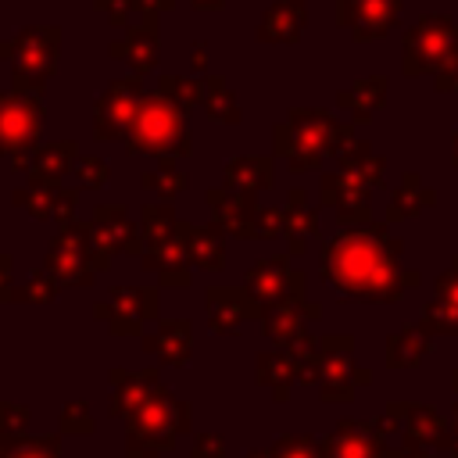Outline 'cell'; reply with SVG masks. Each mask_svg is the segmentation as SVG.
Here are the masks:
<instances>
[{
    "label": "cell",
    "instance_id": "6da1fadb",
    "mask_svg": "<svg viewBox=\"0 0 458 458\" xmlns=\"http://www.w3.org/2000/svg\"><path fill=\"white\" fill-rule=\"evenodd\" d=\"M404 240L386 229V222L347 225L322 240L318 272L344 297L361 304H397L411 286H419V268L401 265Z\"/></svg>",
    "mask_w": 458,
    "mask_h": 458
},
{
    "label": "cell",
    "instance_id": "7a4b0ae2",
    "mask_svg": "<svg viewBox=\"0 0 458 458\" xmlns=\"http://www.w3.org/2000/svg\"><path fill=\"white\" fill-rule=\"evenodd\" d=\"M354 136V122H336L322 107H290L286 118L272 129V150L286 161L290 172L322 168L326 157H336Z\"/></svg>",
    "mask_w": 458,
    "mask_h": 458
},
{
    "label": "cell",
    "instance_id": "3957f363",
    "mask_svg": "<svg viewBox=\"0 0 458 458\" xmlns=\"http://www.w3.org/2000/svg\"><path fill=\"white\" fill-rule=\"evenodd\" d=\"M129 154H147V157H190L193 154V136H190V111H182L175 100L165 93H147L140 104V114L122 140Z\"/></svg>",
    "mask_w": 458,
    "mask_h": 458
},
{
    "label": "cell",
    "instance_id": "277c9868",
    "mask_svg": "<svg viewBox=\"0 0 458 458\" xmlns=\"http://www.w3.org/2000/svg\"><path fill=\"white\" fill-rule=\"evenodd\" d=\"M4 61L11 64V89L43 93L61 61L57 25H25L4 43Z\"/></svg>",
    "mask_w": 458,
    "mask_h": 458
},
{
    "label": "cell",
    "instance_id": "5b68a950",
    "mask_svg": "<svg viewBox=\"0 0 458 458\" xmlns=\"http://www.w3.org/2000/svg\"><path fill=\"white\" fill-rule=\"evenodd\" d=\"M404 75H440L458 68V21L447 14H426L401 39Z\"/></svg>",
    "mask_w": 458,
    "mask_h": 458
},
{
    "label": "cell",
    "instance_id": "8992f818",
    "mask_svg": "<svg viewBox=\"0 0 458 458\" xmlns=\"http://www.w3.org/2000/svg\"><path fill=\"white\" fill-rule=\"evenodd\" d=\"M47 122L43 93H21V89H0V157L11 161V168L25 172L32 150L39 147Z\"/></svg>",
    "mask_w": 458,
    "mask_h": 458
},
{
    "label": "cell",
    "instance_id": "52a82bcc",
    "mask_svg": "<svg viewBox=\"0 0 458 458\" xmlns=\"http://www.w3.org/2000/svg\"><path fill=\"white\" fill-rule=\"evenodd\" d=\"M190 419H193V404L161 386L147 404H140L122 422H125V440L147 444V447H157L161 454H168V451H175L179 437L190 429Z\"/></svg>",
    "mask_w": 458,
    "mask_h": 458
},
{
    "label": "cell",
    "instance_id": "ba28073f",
    "mask_svg": "<svg viewBox=\"0 0 458 458\" xmlns=\"http://www.w3.org/2000/svg\"><path fill=\"white\" fill-rule=\"evenodd\" d=\"M401 433V415L386 408L372 419H340L333 433L322 437L326 458H397L390 437Z\"/></svg>",
    "mask_w": 458,
    "mask_h": 458
},
{
    "label": "cell",
    "instance_id": "9c48e42d",
    "mask_svg": "<svg viewBox=\"0 0 458 458\" xmlns=\"http://www.w3.org/2000/svg\"><path fill=\"white\" fill-rule=\"evenodd\" d=\"M114 254H143V229L122 204H97L89 218V258L97 272L111 268Z\"/></svg>",
    "mask_w": 458,
    "mask_h": 458
},
{
    "label": "cell",
    "instance_id": "30bf717a",
    "mask_svg": "<svg viewBox=\"0 0 458 458\" xmlns=\"http://www.w3.org/2000/svg\"><path fill=\"white\" fill-rule=\"evenodd\" d=\"M43 268L64 286L72 290H89L93 279H97V268H93V258H89V222H68L57 229V236L50 240L47 247V258H43Z\"/></svg>",
    "mask_w": 458,
    "mask_h": 458
},
{
    "label": "cell",
    "instance_id": "8fae6325",
    "mask_svg": "<svg viewBox=\"0 0 458 458\" xmlns=\"http://www.w3.org/2000/svg\"><path fill=\"white\" fill-rule=\"evenodd\" d=\"M147 89H143V79L140 75H122V79H111L107 89L97 97L93 104V140L107 143V140H125L136 114H140V104H143Z\"/></svg>",
    "mask_w": 458,
    "mask_h": 458
},
{
    "label": "cell",
    "instance_id": "7c38bea8",
    "mask_svg": "<svg viewBox=\"0 0 458 458\" xmlns=\"http://www.w3.org/2000/svg\"><path fill=\"white\" fill-rule=\"evenodd\" d=\"M161 297L154 286H114L107 301L93 304V318L107 322L111 336H143L147 322H157Z\"/></svg>",
    "mask_w": 458,
    "mask_h": 458
},
{
    "label": "cell",
    "instance_id": "4fadbf2b",
    "mask_svg": "<svg viewBox=\"0 0 458 458\" xmlns=\"http://www.w3.org/2000/svg\"><path fill=\"white\" fill-rule=\"evenodd\" d=\"M318 397L326 404L354 401L358 365H354V336L351 333H322L318 336Z\"/></svg>",
    "mask_w": 458,
    "mask_h": 458
},
{
    "label": "cell",
    "instance_id": "5bb4252c",
    "mask_svg": "<svg viewBox=\"0 0 458 458\" xmlns=\"http://www.w3.org/2000/svg\"><path fill=\"white\" fill-rule=\"evenodd\" d=\"M243 286L261 308L265 304H304L308 301V276L290 265V254L254 261L247 268Z\"/></svg>",
    "mask_w": 458,
    "mask_h": 458
},
{
    "label": "cell",
    "instance_id": "9a60e30c",
    "mask_svg": "<svg viewBox=\"0 0 458 458\" xmlns=\"http://www.w3.org/2000/svg\"><path fill=\"white\" fill-rule=\"evenodd\" d=\"M390 408L401 415V440L408 447H433L444 451L447 458H458V433L451 419H444L437 408L415 401H394Z\"/></svg>",
    "mask_w": 458,
    "mask_h": 458
},
{
    "label": "cell",
    "instance_id": "2e32d148",
    "mask_svg": "<svg viewBox=\"0 0 458 458\" xmlns=\"http://www.w3.org/2000/svg\"><path fill=\"white\" fill-rule=\"evenodd\" d=\"M404 0H336V25L351 32L354 43L383 39L401 21Z\"/></svg>",
    "mask_w": 458,
    "mask_h": 458
},
{
    "label": "cell",
    "instance_id": "e0dca14e",
    "mask_svg": "<svg viewBox=\"0 0 458 458\" xmlns=\"http://www.w3.org/2000/svg\"><path fill=\"white\" fill-rule=\"evenodd\" d=\"M318 318H322V304L308 297L304 304H265L258 322H261V333L276 347L297 351V347H304V344L315 340L308 333V322H318Z\"/></svg>",
    "mask_w": 458,
    "mask_h": 458
},
{
    "label": "cell",
    "instance_id": "ac0fdd59",
    "mask_svg": "<svg viewBox=\"0 0 458 458\" xmlns=\"http://www.w3.org/2000/svg\"><path fill=\"white\" fill-rule=\"evenodd\" d=\"M107 57L111 61H125L129 72L140 75V79L157 72V61H161V25H157V14H143V21L129 25L125 36L107 47Z\"/></svg>",
    "mask_w": 458,
    "mask_h": 458
},
{
    "label": "cell",
    "instance_id": "d6986e66",
    "mask_svg": "<svg viewBox=\"0 0 458 458\" xmlns=\"http://www.w3.org/2000/svg\"><path fill=\"white\" fill-rule=\"evenodd\" d=\"M11 204L29 211L36 222H57L68 225L75 222V208H79V186H47V182H25L18 190H11Z\"/></svg>",
    "mask_w": 458,
    "mask_h": 458
},
{
    "label": "cell",
    "instance_id": "ffe728a7",
    "mask_svg": "<svg viewBox=\"0 0 458 458\" xmlns=\"http://www.w3.org/2000/svg\"><path fill=\"white\" fill-rule=\"evenodd\" d=\"M204 311H208L211 333H218V336H233L250 318H261V304L247 293V286H208Z\"/></svg>",
    "mask_w": 458,
    "mask_h": 458
},
{
    "label": "cell",
    "instance_id": "44dd1931",
    "mask_svg": "<svg viewBox=\"0 0 458 458\" xmlns=\"http://www.w3.org/2000/svg\"><path fill=\"white\" fill-rule=\"evenodd\" d=\"M211 222L222 225L225 233L240 236V240H258V211L261 204L254 200V193L243 190H229V186H211L204 193Z\"/></svg>",
    "mask_w": 458,
    "mask_h": 458
},
{
    "label": "cell",
    "instance_id": "7402d4cb",
    "mask_svg": "<svg viewBox=\"0 0 458 458\" xmlns=\"http://www.w3.org/2000/svg\"><path fill=\"white\" fill-rule=\"evenodd\" d=\"M161 376L157 369H111V397H107V415L111 419H129L140 404H147L157 390H161Z\"/></svg>",
    "mask_w": 458,
    "mask_h": 458
},
{
    "label": "cell",
    "instance_id": "603a6c76",
    "mask_svg": "<svg viewBox=\"0 0 458 458\" xmlns=\"http://www.w3.org/2000/svg\"><path fill=\"white\" fill-rule=\"evenodd\" d=\"M140 340H143V351L150 358H157L161 365L179 369V365H186L193 358V322L190 318H161Z\"/></svg>",
    "mask_w": 458,
    "mask_h": 458
},
{
    "label": "cell",
    "instance_id": "cb8c5ba5",
    "mask_svg": "<svg viewBox=\"0 0 458 458\" xmlns=\"http://www.w3.org/2000/svg\"><path fill=\"white\" fill-rule=\"evenodd\" d=\"M143 272H157V283L161 286H172V290H186L193 279H190V261H186V250H182V240H179V229L175 236L168 240H154V243H143Z\"/></svg>",
    "mask_w": 458,
    "mask_h": 458
},
{
    "label": "cell",
    "instance_id": "d4e9b609",
    "mask_svg": "<svg viewBox=\"0 0 458 458\" xmlns=\"http://www.w3.org/2000/svg\"><path fill=\"white\" fill-rule=\"evenodd\" d=\"M254 379H258V386L272 390V397L279 404L290 401V390L301 383V354L297 351H286V347L258 351V358H254Z\"/></svg>",
    "mask_w": 458,
    "mask_h": 458
},
{
    "label": "cell",
    "instance_id": "484cf974",
    "mask_svg": "<svg viewBox=\"0 0 458 458\" xmlns=\"http://www.w3.org/2000/svg\"><path fill=\"white\" fill-rule=\"evenodd\" d=\"M179 240L186 250V261L193 268L204 272H222L225 268V229L208 222V225H193V222H179Z\"/></svg>",
    "mask_w": 458,
    "mask_h": 458
},
{
    "label": "cell",
    "instance_id": "4316f807",
    "mask_svg": "<svg viewBox=\"0 0 458 458\" xmlns=\"http://www.w3.org/2000/svg\"><path fill=\"white\" fill-rule=\"evenodd\" d=\"M283 236H286V254L290 258H304L308 240L322 236L318 229V208L308 204L304 186H293L286 193V208H283Z\"/></svg>",
    "mask_w": 458,
    "mask_h": 458
},
{
    "label": "cell",
    "instance_id": "83f0119b",
    "mask_svg": "<svg viewBox=\"0 0 458 458\" xmlns=\"http://www.w3.org/2000/svg\"><path fill=\"white\" fill-rule=\"evenodd\" d=\"M308 29V7L304 0H272V7L258 21V39L261 43H297Z\"/></svg>",
    "mask_w": 458,
    "mask_h": 458
},
{
    "label": "cell",
    "instance_id": "f1b7e54d",
    "mask_svg": "<svg viewBox=\"0 0 458 458\" xmlns=\"http://www.w3.org/2000/svg\"><path fill=\"white\" fill-rule=\"evenodd\" d=\"M79 161V143L75 140H50V143H39L29 157V182H47V186H57Z\"/></svg>",
    "mask_w": 458,
    "mask_h": 458
},
{
    "label": "cell",
    "instance_id": "f546056e",
    "mask_svg": "<svg viewBox=\"0 0 458 458\" xmlns=\"http://www.w3.org/2000/svg\"><path fill=\"white\" fill-rule=\"evenodd\" d=\"M386 93H390V79L386 75H369V79H358L354 86L340 89L336 107L347 111L354 125H369L376 118V111L386 104Z\"/></svg>",
    "mask_w": 458,
    "mask_h": 458
},
{
    "label": "cell",
    "instance_id": "4dcf8cb0",
    "mask_svg": "<svg viewBox=\"0 0 458 458\" xmlns=\"http://www.w3.org/2000/svg\"><path fill=\"white\" fill-rule=\"evenodd\" d=\"M222 186L243 190V193H261L276 186V161L268 154H236L222 168Z\"/></svg>",
    "mask_w": 458,
    "mask_h": 458
},
{
    "label": "cell",
    "instance_id": "1f68e13d",
    "mask_svg": "<svg viewBox=\"0 0 458 458\" xmlns=\"http://www.w3.org/2000/svg\"><path fill=\"white\" fill-rule=\"evenodd\" d=\"M433 204H437V190L426 186L419 172H404L386 200V222H411Z\"/></svg>",
    "mask_w": 458,
    "mask_h": 458
},
{
    "label": "cell",
    "instance_id": "d6a6232c",
    "mask_svg": "<svg viewBox=\"0 0 458 458\" xmlns=\"http://www.w3.org/2000/svg\"><path fill=\"white\" fill-rule=\"evenodd\" d=\"M429 351H433V336L422 333L419 322H408L386 336V365L390 369H415Z\"/></svg>",
    "mask_w": 458,
    "mask_h": 458
},
{
    "label": "cell",
    "instance_id": "836d02e7",
    "mask_svg": "<svg viewBox=\"0 0 458 458\" xmlns=\"http://www.w3.org/2000/svg\"><path fill=\"white\" fill-rule=\"evenodd\" d=\"M336 165H340V172H351V175H358V179H365L369 186H383L386 182V161L372 150V143H365V140H351L340 154H336Z\"/></svg>",
    "mask_w": 458,
    "mask_h": 458
},
{
    "label": "cell",
    "instance_id": "e575fe53",
    "mask_svg": "<svg viewBox=\"0 0 458 458\" xmlns=\"http://www.w3.org/2000/svg\"><path fill=\"white\" fill-rule=\"evenodd\" d=\"M200 79H204V97H200L204 114L218 125H236L240 122V104H236L225 75H200Z\"/></svg>",
    "mask_w": 458,
    "mask_h": 458
},
{
    "label": "cell",
    "instance_id": "d590c367",
    "mask_svg": "<svg viewBox=\"0 0 458 458\" xmlns=\"http://www.w3.org/2000/svg\"><path fill=\"white\" fill-rule=\"evenodd\" d=\"M140 186L150 190V193L157 190L161 200H175V197L190 186V179H186V172H179V165H175L172 157H165V161H157L154 172H143V175H140Z\"/></svg>",
    "mask_w": 458,
    "mask_h": 458
},
{
    "label": "cell",
    "instance_id": "8d00e7d4",
    "mask_svg": "<svg viewBox=\"0 0 458 458\" xmlns=\"http://www.w3.org/2000/svg\"><path fill=\"white\" fill-rule=\"evenodd\" d=\"M140 229H143V243H154V240H168V236H175V229H179V215H175L172 200L143 204V208H140Z\"/></svg>",
    "mask_w": 458,
    "mask_h": 458
},
{
    "label": "cell",
    "instance_id": "74e56055",
    "mask_svg": "<svg viewBox=\"0 0 458 458\" xmlns=\"http://www.w3.org/2000/svg\"><path fill=\"white\" fill-rule=\"evenodd\" d=\"M261 454L265 458H326L322 437H315V433H286V437L272 440V447H265Z\"/></svg>",
    "mask_w": 458,
    "mask_h": 458
},
{
    "label": "cell",
    "instance_id": "f35d334b",
    "mask_svg": "<svg viewBox=\"0 0 458 458\" xmlns=\"http://www.w3.org/2000/svg\"><path fill=\"white\" fill-rule=\"evenodd\" d=\"M419 326L429 336H458V308L447 301H426L419 311Z\"/></svg>",
    "mask_w": 458,
    "mask_h": 458
},
{
    "label": "cell",
    "instance_id": "ab89813d",
    "mask_svg": "<svg viewBox=\"0 0 458 458\" xmlns=\"http://www.w3.org/2000/svg\"><path fill=\"white\" fill-rule=\"evenodd\" d=\"M157 93H165L168 100H175L182 111H193L204 97V79H190V75H157Z\"/></svg>",
    "mask_w": 458,
    "mask_h": 458
},
{
    "label": "cell",
    "instance_id": "60d3db41",
    "mask_svg": "<svg viewBox=\"0 0 458 458\" xmlns=\"http://www.w3.org/2000/svg\"><path fill=\"white\" fill-rule=\"evenodd\" d=\"M7 458H61V433H47V437L18 433L11 437Z\"/></svg>",
    "mask_w": 458,
    "mask_h": 458
},
{
    "label": "cell",
    "instance_id": "b9f144b4",
    "mask_svg": "<svg viewBox=\"0 0 458 458\" xmlns=\"http://www.w3.org/2000/svg\"><path fill=\"white\" fill-rule=\"evenodd\" d=\"M57 293H61V283L47 268H32L25 286H14V301L21 304H50Z\"/></svg>",
    "mask_w": 458,
    "mask_h": 458
},
{
    "label": "cell",
    "instance_id": "7bdbcfd3",
    "mask_svg": "<svg viewBox=\"0 0 458 458\" xmlns=\"http://www.w3.org/2000/svg\"><path fill=\"white\" fill-rule=\"evenodd\" d=\"M72 179H75L79 190H100V186L111 182V165L97 154H79V161L72 168Z\"/></svg>",
    "mask_w": 458,
    "mask_h": 458
},
{
    "label": "cell",
    "instance_id": "ee69618b",
    "mask_svg": "<svg viewBox=\"0 0 458 458\" xmlns=\"http://www.w3.org/2000/svg\"><path fill=\"white\" fill-rule=\"evenodd\" d=\"M97 429L93 422V411L86 401H68L61 408V433H75V437H89Z\"/></svg>",
    "mask_w": 458,
    "mask_h": 458
},
{
    "label": "cell",
    "instance_id": "f6af8a7d",
    "mask_svg": "<svg viewBox=\"0 0 458 458\" xmlns=\"http://www.w3.org/2000/svg\"><path fill=\"white\" fill-rule=\"evenodd\" d=\"M29 415H32V408H29V404L0 401V429H4L7 437H18V433H25V426H29Z\"/></svg>",
    "mask_w": 458,
    "mask_h": 458
},
{
    "label": "cell",
    "instance_id": "bcb514c9",
    "mask_svg": "<svg viewBox=\"0 0 458 458\" xmlns=\"http://www.w3.org/2000/svg\"><path fill=\"white\" fill-rule=\"evenodd\" d=\"M93 7L100 14H107V21L114 29H129V14L136 11V0H93Z\"/></svg>",
    "mask_w": 458,
    "mask_h": 458
},
{
    "label": "cell",
    "instance_id": "7dc6e473",
    "mask_svg": "<svg viewBox=\"0 0 458 458\" xmlns=\"http://www.w3.org/2000/svg\"><path fill=\"white\" fill-rule=\"evenodd\" d=\"M433 297H437V301H447V304L458 308V254L451 258V268L437 276V283H433Z\"/></svg>",
    "mask_w": 458,
    "mask_h": 458
},
{
    "label": "cell",
    "instance_id": "c3c4849f",
    "mask_svg": "<svg viewBox=\"0 0 458 458\" xmlns=\"http://www.w3.org/2000/svg\"><path fill=\"white\" fill-rule=\"evenodd\" d=\"M190 458H225V437L222 433H197Z\"/></svg>",
    "mask_w": 458,
    "mask_h": 458
},
{
    "label": "cell",
    "instance_id": "681fc988",
    "mask_svg": "<svg viewBox=\"0 0 458 458\" xmlns=\"http://www.w3.org/2000/svg\"><path fill=\"white\" fill-rule=\"evenodd\" d=\"M283 236V208H261L258 211V240Z\"/></svg>",
    "mask_w": 458,
    "mask_h": 458
},
{
    "label": "cell",
    "instance_id": "f907efd6",
    "mask_svg": "<svg viewBox=\"0 0 458 458\" xmlns=\"http://www.w3.org/2000/svg\"><path fill=\"white\" fill-rule=\"evenodd\" d=\"M14 301V258L0 254V304Z\"/></svg>",
    "mask_w": 458,
    "mask_h": 458
},
{
    "label": "cell",
    "instance_id": "816d5d0a",
    "mask_svg": "<svg viewBox=\"0 0 458 458\" xmlns=\"http://www.w3.org/2000/svg\"><path fill=\"white\" fill-rule=\"evenodd\" d=\"M433 86H437L440 93H458V68H451V72H440V75H433Z\"/></svg>",
    "mask_w": 458,
    "mask_h": 458
},
{
    "label": "cell",
    "instance_id": "f5cc1de1",
    "mask_svg": "<svg viewBox=\"0 0 458 458\" xmlns=\"http://www.w3.org/2000/svg\"><path fill=\"white\" fill-rule=\"evenodd\" d=\"M172 7H175V0H136V11L140 14H165Z\"/></svg>",
    "mask_w": 458,
    "mask_h": 458
},
{
    "label": "cell",
    "instance_id": "db71d44e",
    "mask_svg": "<svg viewBox=\"0 0 458 458\" xmlns=\"http://www.w3.org/2000/svg\"><path fill=\"white\" fill-rule=\"evenodd\" d=\"M161 451L157 447H147V444H132V440H125V458H157Z\"/></svg>",
    "mask_w": 458,
    "mask_h": 458
},
{
    "label": "cell",
    "instance_id": "11a10c76",
    "mask_svg": "<svg viewBox=\"0 0 458 458\" xmlns=\"http://www.w3.org/2000/svg\"><path fill=\"white\" fill-rule=\"evenodd\" d=\"M190 7H193V11H222L225 0H190Z\"/></svg>",
    "mask_w": 458,
    "mask_h": 458
},
{
    "label": "cell",
    "instance_id": "9f6ffc18",
    "mask_svg": "<svg viewBox=\"0 0 458 458\" xmlns=\"http://www.w3.org/2000/svg\"><path fill=\"white\" fill-rule=\"evenodd\" d=\"M397 458H429V454H426V447H408V444H401V447H397Z\"/></svg>",
    "mask_w": 458,
    "mask_h": 458
},
{
    "label": "cell",
    "instance_id": "6f0895ef",
    "mask_svg": "<svg viewBox=\"0 0 458 458\" xmlns=\"http://www.w3.org/2000/svg\"><path fill=\"white\" fill-rule=\"evenodd\" d=\"M193 68H197V72L208 68V50H204V43H197V50H193Z\"/></svg>",
    "mask_w": 458,
    "mask_h": 458
},
{
    "label": "cell",
    "instance_id": "680465c9",
    "mask_svg": "<svg viewBox=\"0 0 458 458\" xmlns=\"http://www.w3.org/2000/svg\"><path fill=\"white\" fill-rule=\"evenodd\" d=\"M451 165L458 168V129H454V136H451Z\"/></svg>",
    "mask_w": 458,
    "mask_h": 458
},
{
    "label": "cell",
    "instance_id": "91938a15",
    "mask_svg": "<svg viewBox=\"0 0 458 458\" xmlns=\"http://www.w3.org/2000/svg\"><path fill=\"white\" fill-rule=\"evenodd\" d=\"M7 447H11V437L0 429V458H7Z\"/></svg>",
    "mask_w": 458,
    "mask_h": 458
},
{
    "label": "cell",
    "instance_id": "94428289",
    "mask_svg": "<svg viewBox=\"0 0 458 458\" xmlns=\"http://www.w3.org/2000/svg\"><path fill=\"white\" fill-rule=\"evenodd\" d=\"M451 426H454V433H458V401L451 404Z\"/></svg>",
    "mask_w": 458,
    "mask_h": 458
},
{
    "label": "cell",
    "instance_id": "6125c7cd",
    "mask_svg": "<svg viewBox=\"0 0 458 458\" xmlns=\"http://www.w3.org/2000/svg\"><path fill=\"white\" fill-rule=\"evenodd\" d=\"M451 394H454V397H458V369H454V372H451Z\"/></svg>",
    "mask_w": 458,
    "mask_h": 458
},
{
    "label": "cell",
    "instance_id": "be15d7a7",
    "mask_svg": "<svg viewBox=\"0 0 458 458\" xmlns=\"http://www.w3.org/2000/svg\"><path fill=\"white\" fill-rule=\"evenodd\" d=\"M247 458H265V454H261V451H250V454H247Z\"/></svg>",
    "mask_w": 458,
    "mask_h": 458
},
{
    "label": "cell",
    "instance_id": "e7e4bbea",
    "mask_svg": "<svg viewBox=\"0 0 458 458\" xmlns=\"http://www.w3.org/2000/svg\"><path fill=\"white\" fill-rule=\"evenodd\" d=\"M0 61H4V43H0Z\"/></svg>",
    "mask_w": 458,
    "mask_h": 458
}]
</instances>
